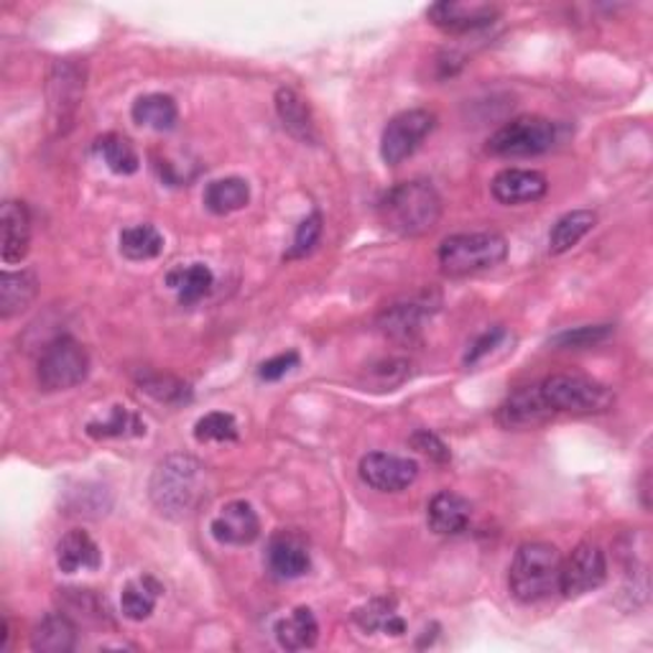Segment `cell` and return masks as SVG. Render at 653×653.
Returning <instances> with one entry per match:
<instances>
[{"label": "cell", "mask_w": 653, "mask_h": 653, "mask_svg": "<svg viewBox=\"0 0 653 653\" xmlns=\"http://www.w3.org/2000/svg\"><path fill=\"white\" fill-rule=\"evenodd\" d=\"M151 503L166 519H186L205 496V468L190 455H169L149 482Z\"/></svg>", "instance_id": "obj_1"}, {"label": "cell", "mask_w": 653, "mask_h": 653, "mask_svg": "<svg viewBox=\"0 0 653 653\" xmlns=\"http://www.w3.org/2000/svg\"><path fill=\"white\" fill-rule=\"evenodd\" d=\"M378 217L386 231L401 237H419L437 227L442 217V197L424 180L396 184L378 202Z\"/></svg>", "instance_id": "obj_2"}, {"label": "cell", "mask_w": 653, "mask_h": 653, "mask_svg": "<svg viewBox=\"0 0 653 653\" xmlns=\"http://www.w3.org/2000/svg\"><path fill=\"white\" fill-rule=\"evenodd\" d=\"M559 572H562L559 549L544 541H531L516 551L508 584L516 600L531 605L559 592Z\"/></svg>", "instance_id": "obj_3"}, {"label": "cell", "mask_w": 653, "mask_h": 653, "mask_svg": "<svg viewBox=\"0 0 653 653\" xmlns=\"http://www.w3.org/2000/svg\"><path fill=\"white\" fill-rule=\"evenodd\" d=\"M508 256V243L498 233L449 235L439 245V266L447 276H470L496 268Z\"/></svg>", "instance_id": "obj_4"}, {"label": "cell", "mask_w": 653, "mask_h": 653, "mask_svg": "<svg viewBox=\"0 0 653 653\" xmlns=\"http://www.w3.org/2000/svg\"><path fill=\"white\" fill-rule=\"evenodd\" d=\"M539 388L554 414H600L613 406V391L584 376L557 373V376H549Z\"/></svg>", "instance_id": "obj_5"}, {"label": "cell", "mask_w": 653, "mask_h": 653, "mask_svg": "<svg viewBox=\"0 0 653 653\" xmlns=\"http://www.w3.org/2000/svg\"><path fill=\"white\" fill-rule=\"evenodd\" d=\"M557 125L541 115H521L498 129L488 141V151L500 159L539 156L554 146Z\"/></svg>", "instance_id": "obj_6"}, {"label": "cell", "mask_w": 653, "mask_h": 653, "mask_svg": "<svg viewBox=\"0 0 653 653\" xmlns=\"http://www.w3.org/2000/svg\"><path fill=\"white\" fill-rule=\"evenodd\" d=\"M90 373V355L72 337H57L44 347L39 358V386L44 391H67L80 386Z\"/></svg>", "instance_id": "obj_7"}, {"label": "cell", "mask_w": 653, "mask_h": 653, "mask_svg": "<svg viewBox=\"0 0 653 653\" xmlns=\"http://www.w3.org/2000/svg\"><path fill=\"white\" fill-rule=\"evenodd\" d=\"M437 118L429 110H404L394 115L380 135V156L388 166H398L417 151L424 139L435 131Z\"/></svg>", "instance_id": "obj_8"}, {"label": "cell", "mask_w": 653, "mask_h": 653, "mask_svg": "<svg viewBox=\"0 0 653 653\" xmlns=\"http://www.w3.org/2000/svg\"><path fill=\"white\" fill-rule=\"evenodd\" d=\"M608 580L605 551L592 541H582L570 557L562 559V572H559V592L564 598H582L588 592L598 590Z\"/></svg>", "instance_id": "obj_9"}, {"label": "cell", "mask_w": 653, "mask_h": 653, "mask_svg": "<svg viewBox=\"0 0 653 653\" xmlns=\"http://www.w3.org/2000/svg\"><path fill=\"white\" fill-rule=\"evenodd\" d=\"M84 92V72L74 62H57L49 78V113L57 131H67Z\"/></svg>", "instance_id": "obj_10"}, {"label": "cell", "mask_w": 653, "mask_h": 653, "mask_svg": "<svg viewBox=\"0 0 653 653\" xmlns=\"http://www.w3.org/2000/svg\"><path fill=\"white\" fill-rule=\"evenodd\" d=\"M419 475V465L409 457H396L386 452H370L360 460V478L380 493H398L409 488Z\"/></svg>", "instance_id": "obj_11"}, {"label": "cell", "mask_w": 653, "mask_h": 653, "mask_svg": "<svg viewBox=\"0 0 653 653\" xmlns=\"http://www.w3.org/2000/svg\"><path fill=\"white\" fill-rule=\"evenodd\" d=\"M210 533L217 544L225 547H248L261 537V521L256 508L248 500H233L223 506L210 523Z\"/></svg>", "instance_id": "obj_12"}, {"label": "cell", "mask_w": 653, "mask_h": 653, "mask_svg": "<svg viewBox=\"0 0 653 653\" xmlns=\"http://www.w3.org/2000/svg\"><path fill=\"white\" fill-rule=\"evenodd\" d=\"M500 16L498 6L490 3H435L427 11V19L449 33H468L486 29L490 23H496Z\"/></svg>", "instance_id": "obj_13"}, {"label": "cell", "mask_w": 653, "mask_h": 653, "mask_svg": "<svg viewBox=\"0 0 653 653\" xmlns=\"http://www.w3.org/2000/svg\"><path fill=\"white\" fill-rule=\"evenodd\" d=\"M437 309V302H431V294L414 296L409 302L391 304L384 314H380L378 325L384 329V335L398 343H409L421 333L424 322L431 317V312Z\"/></svg>", "instance_id": "obj_14"}, {"label": "cell", "mask_w": 653, "mask_h": 653, "mask_svg": "<svg viewBox=\"0 0 653 653\" xmlns=\"http://www.w3.org/2000/svg\"><path fill=\"white\" fill-rule=\"evenodd\" d=\"M551 417H554V411L549 409L539 386L519 388L498 406V424L506 429H533Z\"/></svg>", "instance_id": "obj_15"}, {"label": "cell", "mask_w": 653, "mask_h": 653, "mask_svg": "<svg viewBox=\"0 0 653 653\" xmlns=\"http://www.w3.org/2000/svg\"><path fill=\"white\" fill-rule=\"evenodd\" d=\"M549 182L544 174L533 172V169H503L493 176L490 192L500 205H526V202H537L547 194Z\"/></svg>", "instance_id": "obj_16"}, {"label": "cell", "mask_w": 653, "mask_h": 653, "mask_svg": "<svg viewBox=\"0 0 653 653\" xmlns=\"http://www.w3.org/2000/svg\"><path fill=\"white\" fill-rule=\"evenodd\" d=\"M470 519H472V506L468 498L442 490V493H437L429 500L427 523L431 531L439 533V537H457V533L468 529Z\"/></svg>", "instance_id": "obj_17"}, {"label": "cell", "mask_w": 653, "mask_h": 653, "mask_svg": "<svg viewBox=\"0 0 653 653\" xmlns=\"http://www.w3.org/2000/svg\"><path fill=\"white\" fill-rule=\"evenodd\" d=\"M0 223H3V248H0V258L6 266L21 263L29 253L31 243V215L29 207L23 202H6L3 212H0Z\"/></svg>", "instance_id": "obj_18"}, {"label": "cell", "mask_w": 653, "mask_h": 653, "mask_svg": "<svg viewBox=\"0 0 653 653\" xmlns=\"http://www.w3.org/2000/svg\"><path fill=\"white\" fill-rule=\"evenodd\" d=\"M268 567L278 580H296V577H304L309 572L312 559L299 537L282 531L268 544Z\"/></svg>", "instance_id": "obj_19"}, {"label": "cell", "mask_w": 653, "mask_h": 653, "mask_svg": "<svg viewBox=\"0 0 653 653\" xmlns=\"http://www.w3.org/2000/svg\"><path fill=\"white\" fill-rule=\"evenodd\" d=\"M100 564H103V551H100L88 531L74 529L57 544V567L64 574H74L80 570H100Z\"/></svg>", "instance_id": "obj_20"}, {"label": "cell", "mask_w": 653, "mask_h": 653, "mask_svg": "<svg viewBox=\"0 0 653 653\" xmlns=\"http://www.w3.org/2000/svg\"><path fill=\"white\" fill-rule=\"evenodd\" d=\"M39 294V282L33 271H3L0 276V317L11 319L27 312Z\"/></svg>", "instance_id": "obj_21"}, {"label": "cell", "mask_w": 653, "mask_h": 653, "mask_svg": "<svg viewBox=\"0 0 653 653\" xmlns=\"http://www.w3.org/2000/svg\"><path fill=\"white\" fill-rule=\"evenodd\" d=\"M78 646V625L64 613H49L31 633V649L41 653H70Z\"/></svg>", "instance_id": "obj_22"}, {"label": "cell", "mask_w": 653, "mask_h": 653, "mask_svg": "<svg viewBox=\"0 0 653 653\" xmlns=\"http://www.w3.org/2000/svg\"><path fill=\"white\" fill-rule=\"evenodd\" d=\"M278 646L286 651L312 649L319 639V623L309 608H296L292 615L282 618L274 625Z\"/></svg>", "instance_id": "obj_23"}, {"label": "cell", "mask_w": 653, "mask_h": 653, "mask_svg": "<svg viewBox=\"0 0 653 653\" xmlns=\"http://www.w3.org/2000/svg\"><path fill=\"white\" fill-rule=\"evenodd\" d=\"M166 284L169 288H174L176 296H180V304L190 307V304H197L212 292L215 274H212L205 263H192V266H180L169 271Z\"/></svg>", "instance_id": "obj_24"}, {"label": "cell", "mask_w": 653, "mask_h": 653, "mask_svg": "<svg viewBox=\"0 0 653 653\" xmlns=\"http://www.w3.org/2000/svg\"><path fill=\"white\" fill-rule=\"evenodd\" d=\"M133 121L143 125V129L151 131H172L176 121H180V108H176L174 98L161 95V92H154V95H143L133 103L131 108Z\"/></svg>", "instance_id": "obj_25"}, {"label": "cell", "mask_w": 653, "mask_h": 653, "mask_svg": "<svg viewBox=\"0 0 653 653\" xmlns=\"http://www.w3.org/2000/svg\"><path fill=\"white\" fill-rule=\"evenodd\" d=\"M251 202V186L241 176L215 180L205 190V207L212 215H233Z\"/></svg>", "instance_id": "obj_26"}, {"label": "cell", "mask_w": 653, "mask_h": 653, "mask_svg": "<svg viewBox=\"0 0 653 653\" xmlns=\"http://www.w3.org/2000/svg\"><path fill=\"white\" fill-rule=\"evenodd\" d=\"M161 592H164V588H161V584L151 574H143V577H139V580L129 582L123 588V595H121L123 615L135 623L146 621V618H151V613H154Z\"/></svg>", "instance_id": "obj_27"}, {"label": "cell", "mask_w": 653, "mask_h": 653, "mask_svg": "<svg viewBox=\"0 0 653 653\" xmlns=\"http://www.w3.org/2000/svg\"><path fill=\"white\" fill-rule=\"evenodd\" d=\"M276 110L278 118H282L284 129L296 135L299 141H314L317 133H314V118L309 113V105L299 98V92L282 88L276 92Z\"/></svg>", "instance_id": "obj_28"}, {"label": "cell", "mask_w": 653, "mask_h": 653, "mask_svg": "<svg viewBox=\"0 0 653 653\" xmlns=\"http://www.w3.org/2000/svg\"><path fill=\"white\" fill-rule=\"evenodd\" d=\"M355 623L368 633H386V635H404L406 623L396 613V602L388 598H376L368 605L355 610Z\"/></svg>", "instance_id": "obj_29"}, {"label": "cell", "mask_w": 653, "mask_h": 653, "mask_svg": "<svg viewBox=\"0 0 653 653\" xmlns=\"http://www.w3.org/2000/svg\"><path fill=\"white\" fill-rule=\"evenodd\" d=\"M598 217L595 212L590 210H572L567 212V215H562L557 220V225L551 227V235H549V251L551 253H567L572 251L577 243L582 241L584 235H588L592 227H595Z\"/></svg>", "instance_id": "obj_30"}, {"label": "cell", "mask_w": 653, "mask_h": 653, "mask_svg": "<svg viewBox=\"0 0 653 653\" xmlns=\"http://www.w3.org/2000/svg\"><path fill=\"white\" fill-rule=\"evenodd\" d=\"M84 431L95 439H129V437L146 435V424H143L139 414L125 409V406H113L108 414V419L88 421Z\"/></svg>", "instance_id": "obj_31"}, {"label": "cell", "mask_w": 653, "mask_h": 653, "mask_svg": "<svg viewBox=\"0 0 653 653\" xmlns=\"http://www.w3.org/2000/svg\"><path fill=\"white\" fill-rule=\"evenodd\" d=\"M95 154L105 161L110 172L121 176L135 174L141 166L139 151H135L133 143L121 133L100 135V139L95 141Z\"/></svg>", "instance_id": "obj_32"}, {"label": "cell", "mask_w": 653, "mask_h": 653, "mask_svg": "<svg viewBox=\"0 0 653 653\" xmlns=\"http://www.w3.org/2000/svg\"><path fill=\"white\" fill-rule=\"evenodd\" d=\"M164 251V235L154 225H133L121 233V253L129 261H151Z\"/></svg>", "instance_id": "obj_33"}, {"label": "cell", "mask_w": 653, "mask_h": 653, "mask_svg": "<svg viewBox=\"0 0 653 653\" xmlns=\"http://www.w3.org/2000/svg\"><path fill=\"white\" fill-rule=\"evenodd\" d=\"M139 384L143 391L154 396L161 404L182 406L192 401V386L174 376H164V373H141Z\"/></svg>", "instance_id": "obj_34"}, {"label": "cell", "mask_w": 653, "mask_h": 653, "mask_svg": "<svg viewBox=\"0 0 653 653\" xmlns=\"http://www.w3.org/2000/svg\"><path fill=\"white\" fill-rule=\"evenodd\" d=\"M237 435V421L233 414L225 411H212L205 414L197 424H194V437L197 442H235Z\"/></svg>", "instance_id": "obj_35"}, {"label": "cell", "mask_w": 653, "mask_h": 653, "mask_svg": "<svg viewBox=\"0 0 653 653\" xmlns=\"http://www.w3.org/2000/svg\"><path fill=\"white\" fill-rule=\"evenodd\" d=\"M613 335V327L610 325H588V327H577V329H567V333H559L551 345L557 347H567V350H580V347H592L608 337Z\"/></svg>", "instance_id": "obj_36"}, {"label": "cell", "mask_w": 653, "mask_h": 653, "mask_svg": "<svg viewBox=\"0 0 653 653\" xmlns=\"http://www.w3.org/2000/svg\"><path fill=\"white\" fill-rule=\"evenodd\" d=\"M319 235H322V215H319V212H312V215L299 225V231H296L294 245L288 248V253L284 258H288V261L304 258L307 253L314 251V245L319 243Z\"/></svg>", "instance_id": "obj_37"}, {"label": "cell", "mask_w": 653, "mask_h": 653, "mask_svg": "<svg viewBox=\"0 0 653 653\" xmlns=\"http://www.w3.org/2000/svg\"><path fill=\"white\" fill-rule=\"evenodd\" d=\"M411 447L417 449V452H421L424 457H429V460H435V462L445 465V462L452 460V455H449L447 445L437 435H431V431H417V435L411 437Z\"/></svg>", "instance_id": "obj_38"}, {"label": "cell", "mask_w": 653, "mask_h": 653, "mask_svg": "<svg viewBox=\"0 0 653 653\" xmlns=\"http://www.w3.org/2000/svg\"><path fill=\"white\" fill-rule=\"evenodd\" d=\"M506 337V329L503 327H490L488 333H482L478 340L472 343V347L468 350V355H465V363L468 366H475V363H480L482 358H486L488 353H493L496 347L500 345V340Z\"/></svg>", "instance_id": "obj_39"}, {"label": "cell", "mask_w": 653, "mask_h": 653, "mask_svg": "<svg viewBox=\"0 0 653 653\" xmlns=\"http://www.w3.org/2000/svg\"><path fill=\"white\" fill-rule=\"evenodd\" d=\"M296 366H299V353L288 350V353H282V355H276V358L263 363L258 376L263 380H278V378H284L288 370H294Z\"/></svg>", "instance_id": "obj_40"}]
</instances>
